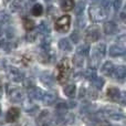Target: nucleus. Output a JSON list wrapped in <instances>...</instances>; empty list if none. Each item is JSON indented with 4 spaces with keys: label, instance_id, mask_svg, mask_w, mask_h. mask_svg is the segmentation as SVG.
<instances>
[{
    "label": "nucleus",
    "instance_id": "1",
    "mask_svg": "<svg viewBox=\"0 0 126 126\" xmlns=\"http://www.w3.org/2000/svg\"><path fill=\"white\" fill-rule=\"evenodd\" d=\"M72 71V63L69 58H64L58 64V81L60 83H64L67 81L70 73Z\"/></svg>",
    "mask_w": 126,
    "mask_h": 126
},
{
    "label": "nucleus",
    "instance_id": "2",
    "mask_svg": "<svg viewBox=\"0 0 126 126\" xmlns=\"http://www.w3.org/2000/svg\"><path fill=\"white\" fill-rule=\"evenodd\" d=\"M90 19L93 22H101L104 21L107 17V12L98 4H92L89 9Z\"/></svg>",
    "mask_w": 126,
    "mask_h": 126
},
{
    "label": "nucleus",
    "instance_id": "3",
    "mask_svg": "<svg viewBox=\"0 0 126 126\" xmlns=\"http://www.w3.org/2000/svg\"><path fill=\"white\" fill-rule=\"evenodd\" d=\"M70 26H71V17L69 15H64L60 17L54 23L55 30L62 33L67 32L70 30Z\"/></svg>",
    "mask_w": 126,
    "mask_h": 126
},
{
    "label": "nucleus",
    "instance_id": "4",
    "mask_svg": "<svg viewBox=\"0 0 126 126\" xmlns=\"http://www.w3.org/2000/svg\"><path fill=\"white\" fill-rule=\"evenodd\" d=\"M101 38V32L100 30H98V28H96V27H91V28H89L86 30V32H85V41L86 42H96L98 41Z\"/></svg>",
    "mask_w": 126,
    "mask_h": 126
},
{
    "label": "nucleus",
    "instance_id": "5",
    "mask_svg": "<svg viewBox=\"0 0 126 126\" xmlns=\"http://www.w3.org/2000/svg\"><path fill=\"white\" fill-rule=\"evenodd\" d=\"M8 94H9V98L12 102H21L23 98V92L18 87H12V89L8 90Z\"/></svg>",
    "mask_w": 126,
    "mask_h": 126
},
{
    "label": "nucleus",
    "instance_id": "6",
    "mask_svg": "<svg viewBox=\"0 0 126 126\" xmlns=\"http://www.w3.org/2000/svg\"><path fill=\"white\" fill-rule=\"evenodd\" d=\"M8 75L10 80L15 81V82H21L23 80V73L17 67H10L8 71Z\"/></svg>",
    "mask_w": 126,
    "mask_h": 126
},
{
    "label": "nucleus",
    "instance_id": "7",
    "mask_svg": "<svg viewBox=\"0 0 126 126\" xmlns=\"http://www.w3.org/2000/svg\"><path fill=\"white\" fill-rule=\"evenodd\" d=\"M104 114L107 117L112 118V120H115V121L122 120L123 118L122 112H120L118 110H115V109H110V107H107V109L104 110Z\"/></svg>",
    "mask_w": 126,
    "mask_h": 126
},
{
    "label": "nucleus",
    "instance_id": "8",
    "mask_svg": "<svg viewBox=\"0 0 126 126\" xmlns=\"http://www.w3.org/2000/svg\"><path fill=\"white\" fill-rule=\"evenodd\" d=\"M107 97L110 100L114 101V102H120L121 97H122V94H121V91L116 87H110L107 90Z\"/></svg>",
    "mask_w": 126,
    "mask_h": 126
},
{
    "label": "nucleus",
    "instance_id": "9",
    "mask_svg": "<svg viewBox=\"0 0 126 126\" xmlns=\"http://www.w3.org/2000/svg\"><path fill=\"white\" fill-rule=\"evenodd\" d=\"M28 93H29V96L34 100H42L44 95V92L42 91L41 89H38L35 86H30L28 90Z\"/></svg>",
    "mask_w": 126,
    "mask_h": 126
},
{
    "label": "nucleus",
    "instance_id": "10",
    "mask_svg": "<svg viewBox=\"0 0 126 126\" xmlns=\"http://www.w3.org/2000/svg\"><path fill=\"white\" fill-rule=\"evenodd\" d=\"M19 116H20L19 109H17V107H12V109H10L8 111V113H7L6 120H7V122H9V123H13L19 118Z\"/></svg>",
    "mask_w": 126,
    "mask_h": 126
},
{
    "label": "nucleus",
    "instance_id": "11",
    "mask_svg": "<svg viewBox=\"0 0 126 126\" xmlns=\"http://www.w3.org/2000/svg\"><path fill=\"white\" fill-rule=\"evenodd\" d=\"M105 51H106L105 44H98L97 47L93 49V59L97 60V61L101 60L105 55Z\"/></svg>",
    "mask_w": 126,
    "mask_h": 126
},
{
    "label": "nucleus",
    "instance_id": "12",
    "mask_svg": "<svg viewBox=\"0 0 126 126\" xmlns=\"http://www.w3.org/2000/svg\"><path fill=\"white\" fill-rule=\"evenodd\" d=\"M114 69H115V66H114V64L112 62H105L103 64V66L101 67V72L106 76H112L113 75Z\"/></svg>",
    "mask_w": 126,
    "mask_h": 126
},
{
    "label": "nucleus",
    "instance_id": "13",
    "mask_svg": "<svg viewBox=\"0 0 126 126\" xmlns=\"http://www.w3.org/2000/svg\"><path fill=\"white\" fill-rule=\"evenodd\" d=\"M24 7H26V3H24L23 0H15V1L11 3V11L12 12H19V11L23 10Z\"/></svg>",
    "mask_w": 126,
    "mask_h": 126
},
{
    "label": "nucleus",
    "instance_id": "14",
    "mask_svg": "<svg viewBox=\"0 0 126 126\" xmlns=\"http://www.w3.org/2000/svg\"><path fill=\"white\" fill-rule=\"evenodd\" d=\"M117 31V26L113 21H107L104 24V32L106 34H114Z\"/></svg>",
    "mask_w": 126,
    "mask_h": 126
},
{
    "label": "nucleus",
    "instance_id": "15",
    "mask_svg": "<svg viewBox=\"0 0 126 126\" xmlns=\"http://www.w3.org/2000/svg\"><path fill=\"white\" fill-rule=\"evenodd\" d=\"M113 75L115 76V79H117V80H124V78L126 75L125 66L120 65V66L115 67V69H114V72H113Z\"/></svg>",
    "mask_w": 126,
    "mask_h": 126
},
{
    "label": "nucleus",
    "instance_id": "16",
    "mask_svg": "<svg viewBox=\"0 0 126 126\" xmlns=\"http://www.w3.org/2000/svg\"><path fill=\"white\" fill-rule=\"evenodd\" d=\"M110 55L111 57H121V55L124 54V49L122 47H118V46H113L110 48L109 51Z\"/></svg>",
    "mask_w": 126,
    "mask_h": 126
},
{
    "label": "nucleus",
    "instance_id": "17",
    "mask_svg": "<svg viewBox=\"0 0 126 126\" xmlns=\"http://www.w3.org/2000/svg\"><path fill=\"white\" fill-rule=\"evenodd\" d=\"M60 7L63 11H70L74 7V0H61L60 1Z\"/></svg>",
    "mask_w": 126,
    "mask_h": 126
},
{
    "label": "nucleus",
    "instance_id": "18",
    "mask_svg": "<svg viewBox=\"0 0 126 126\" xmlns=\"http://www.w3.org/2000/svg\"><path fill=\"white\" fill-rule=\"evenodd\" d=\"M76 52H78V55H80V57H85L90 53V46L87 43L81 44L80 47H78Z\"/></svg>",
    "mask_w": 126,
    "mask_h": 126
},
{
    "label": "nucleus",
    "instance_id": "19",
    "mask_svg": "<svg viewBox=\"0 0 126 126\" xmlns=\"http://www.w3.org/2000/svg\"><path fill=\"white\" fill-rule=\"evenodd\" d=\"M63 92L66 96L69 97H73L75 95V92H76V87L74 84H69V85H65L64 89H63Z\"/></svg>",
    "mask_w": 126,
    "mask_h": 126
},
{
    "label": "nucleus",
    "instance_id": "20",
    "mask_svg": "<svg viewBox=\"0 0 126 126\" xmlns=\"http://www.w3.org/2000/svg\"><path fill=\"white\" fill-rule=\"evenodd\" d=\"M59 48L61 49V50H63V51L69 52V51L72 50V44L67 39H61L59 41Z\"/></svg>",
    "mask_w": 126,
    "mask_h": 126
},
{
    "label": "nucleus",
    "instance_id": "21",
    "mask_svg": "<svg viewBox=\"0 0 126 126\" xmlns=\"http://www.w3.org/2000/svg\"><path fill=\"white\" fill-rule=\"evenodd\" d=\"M42 101H43V103L46 105H51L55 101V96H54V94H52V93H44L43 97H42Z\"/></svg>",
    "mask_w": 126,
    "mask_h": 126
},
{
    "label": "nucleus",
    "instance_id": "22",
    "mask_svg": "<svg viewBox=\"0 0 126 126\" xmlns=\"http://www.w3.org/2000/svg\"><path fill=\"white\" fill-rule=\"evenodd\" d=\"M42 13H43V7H42V4L37 3L32 7V15L33 16L39 17V16H41Z\"/></svg>",
    "mask_w": 126,
    "mask_h": 126
},
{
    "label": "nucleus",
    "instance_id": "23",
    "mask_svg": "<svg viewBox=\"0 0 126 126\" xmlns=\"http://www.w3.org/2000/svg\"><path fill=\"white\" fill-rule=\"evenodd\" d=\"M41 81L44 83L46 85H51L53 83V78L48 73H44L41 75Z\"/></svg>",
    "mask_w": 126,
    "mask_h": 126
},
{
    "label": "nucleus",
    "instance_id": "24",
    "mask_svg": "<svg viewBox=\"0 0 126 126\" xmlns=\"http://www.w3.org/2000/svg\"><path fill=\"white\" fill-rule=\"evenodd\" d=\"M23 24L27 30H32V29L34 28V21H33L32 19H30V18H24Z\"/></svg>",
    "mask_w": 126,
    "mask_h": 126
},
{
    "label": "nucleus",
    "instance_id": "25",
    "mask_svg": "<svg viewBox=\"0 0 126 126\" xmlns=\"http://www.w3.org/2000/svg\"><path fill=\"white\" fill-rule=\"evenodd\" d=\"M10 21V16L6 11H0V23H7Z\"/></svg>",
    "mask_w": 126,
    "mask_h": 126
},
{
    "label": "nucleus",
    "instance_id": "26",
    "mask_svg": "<svg viewBox=\"0 0 126 126\" xmlns=\"http://www.w3.org/2000/svg\"><path fill=\"white\" fill-rule=\"evenodd\" d=\"M38 37V30L37 31H30V32L27 34V40L28 42H33Z\"/></svg>",
    "mask_w": 126,
    "mask_h": 126
},
{
    "label": "nucleus",
    "instance_id": "27",
    "mask_svg": "<svg viewBox=\"0 0 126 126\" xmlns=\"http://www.w3.org/2000/svg\"><path fill=\"white\" fill-rule=\"evenodd\" d=\"M38 32H41V33H43V34H48L49 35V27H47V24H46V22H42L41 24H40V27H39V29H38Z\"/></svg>",
    "mask_w": 126,
    "mask_h": 126
},
{
    "label": "nucleus",
    "instance_id": "28",
    "mask_svg": "<svg viewBox=\"0 0 126 126\" xmlns=\"http://www.w3.org/2000/svg\"><path fill=\"white\" fill-rule=\"evenodd\" d=\"M93 82H94L95 87H96V89H98V90H101L103 87V85H104V80H103V79H101V78H95L93 80Z\"/></svg>",
    "mask_w": 126,
    "mask_h": 126
},
{
    "label": "nucleus",
    "instance_id": "29",
    "mask_svg": "<svg viewBox=\"0 0 126 126\" xmlns=\"http://www.w3.org/2000/svg\"><path fill=\"white\" fill-rule=\"evenodd\" d=\"M85 76L90 80H94L96 78V74H95V70L94 69H89L87 71H85Z\"/></svg>",
    "mask_w": 126,
    "mask_h": 126
},
{
    "label": "nucleus",
    "instance_id": "30",
    "mask_svg": "<svg viewBox=\"0 0 126 126\" xmlns=\"http://www.w3.org/2000/svg\"><path fill=\"white\" fill-rule=\"evenodd\" d=\"M83 63H84V60H83V57H80V55H78V57L74 59V64L76 65V66L81 67L83 66Z\"/></svg>",
    "mask_w": 126,
    "mask_h": 126
},
{
    "label": "nucleus",
    "instance_id": "31",
    "mask_svg": "<svg viewBox=\"0 0 126 126\" xmlns=\"http://www.w3.org/2000/svg\"><path fill=\"white\" fill-rule=\"evenodd\" d=\"M41 47L44 49V50L48 51L49 49H50V40H49L48 38H44L43 41H42V43H41Z\"/></svg>",
    "mask_w": 126,
    "mask_h": 126
},
{
    "label": "nucleus",
    "instance_id": "32",
    "mask_svg": "<svg viewBox=\"0 0 126 126\" xmlns=\"http://www.w3.org/2000/svg\"><path fill=\"white\" fill-rule=\"evenodd\" d=\"M83 10H84V2L83 1H80L78 3V8H76V13L78 15H81V13L83 12Z\"/></svg>",
    "mask_w": 126,
    "mask_h": 126
},
{
    "label": "nucleus",
    "instance_id": "33",
    "mask_svg": "<svg viewBox=\"0 0 126 126\" xmlns=\"http://www.w3.org/2000/svg\"><path fill=\"white\" fill-rule=\"evenodd\" d=\"M121 6H122V1H121V0H114L113 7H114V9H115L116 11L120 10V9H121Z\"/></svg>",
    "mask_w": 126,
    "mask_h": 126
},
{
    "label": "nucleus",
    "instance_id": "34",
    "mask_svg": "<svg viewBox=\"0 0 126 126\" xmlns=\"http://www.w3.org/2000/svg\"><path fill=\"white\" fill-rule=\"evenodd\" d=\"M71 39L74 41V43H76V42L79 41V33L78 32H74L73 34L71 35Z\"/></svg>",
    "mask_w": 126,
    "mask_h": 126
},
{
    "label": "nucleus",
    "instance_id": "35",
    "mask_svg": "<svg viewBox=\"0 0 126 126\" xmlns=\"http://www.w3.org/2000/svg\"><path fill=\"white\" fill-rule=\"evenodd\" d=\"M124 40H125V35H121V37L117 39V41H121V43L124 44Z\"/></svg>",
    "mask_w": 126,
    "mask_h": 126
},
{
    "label": "nucleus",
    "instance_id": "36",
    "mask_svg": "<svg viewBox=\"0 0 126 126\" xmlns=\"http://www.w3.org/2000/svg\"><path fill=\"white\" fill-rule=\"evenodd\" d=\"M98 126H110V125L107 124V123H102V124H100Z\"/></svg>",
    "mask_w": 126,
    "mask_h": 126
},
{
    "label": "nucleus",
    "instance_id": "37",
    "mask_svg": "<svg viewBox=\"0 0 126 126\" xmlns=\"http://www.w3.org/2000/svg\"><path fill=\"white\" fill-rule=\"evenodd\" d=\"M2 46H3V40H1V39H0V48H1Z\"/></svg>",
    "mask_w": 126,
    "mask_h": 126
},
{
    "label": "nucleus",
    "instance_id": "38",
    "mask_svg": "<svg viewBox=\"0 0 126 126\" xmlns=\"http://www.w3.org/2000/svg\"><path fill=\"white\" fill-rule=\"evenodd\" d=\"M121 18H122V19H124V18H125V13L124 12H122V15H121Z\"/></svg>",
    "mask_w": 126,
    "mask_h": 126
},
{
    "label": "nucleus",
    "instance_id": "39",
    "mask_svg": "<svg viewBox=\"0 0 126 126\" xmlns=\"http://www.w3.org/2000/svg\"><path fill=\"white\" fill-rule=\"evenodd\" d=\"M1 96H2V90H1V87H0V98H1Z\"/></svg>",
    "mask_w": 126,
    "mask_h": 126
},
{
    "label": "nucleus",
    "instance_id": "40",
    "mask_svg": "<svg viewBox=\"0 0 126 126\" xmlns=\"http://www.w3.org/2000/svg\"><path fill=\"white\" fill-rule=\"evenodd\" d=\"M9 1H11V0H3V2H4V3H8Z\"/></svg>",
    "mask_w": 126,
    "mask_h": 126
},
{
    "label": "nucleus",
    "instance_id": "41",
    "mask_svg": "<svg viewBox=\"0 0 126 126\" xmlns=\"http://www.w3.org/2000/svg\"><path fill=\"white\" fill-rule=\"evenodd\" d=\"M1 33H2V30H1V28H0V35H1Z\"/></svg>",
    "mask_w": 126,
    "mask_h": 126
},
{
    "label": "nucleus",
    "instance_id": "42",
    "mask_svg": "<svg viewBox=\"0 0 126 126\" xmlns=\"http://www.w3.org/2000/svg\"><path fill=\"white\" fill-rule=\"evenodd\" d=\"M43 126H50V125H49V124H44Z\"/></svg>",
    "mask_w": 126,
    "mask_h": 126
},
{
    "label": "nucleus",
    "instance_id": "43",
    "mask_svg": "<svg viewBox=\"0 0 126 126\" xmlns=\"http://www.w3.org/2000/svg\"><path fill=\"white\" fill-rule=\"evenodd\" d=\"M0 114H1V107H0Z\"/></svg>",
    "mask_w": 126,
    "mask_h": 126
},
{
    "label": "nucleus",
    "instance_id": "44",
    "mask_svg": "<svg viewBox=\"0 0 126 126\" xmlns=\"http://www.w3.org/2000/svg\"><path fill=\"white\" fill-rule=\"evenodd\" d=\"M30 1H35V0H30Z\"/></svg>",
    "mask_w": 126,
    "mask_h": 126
}]
</instances>
